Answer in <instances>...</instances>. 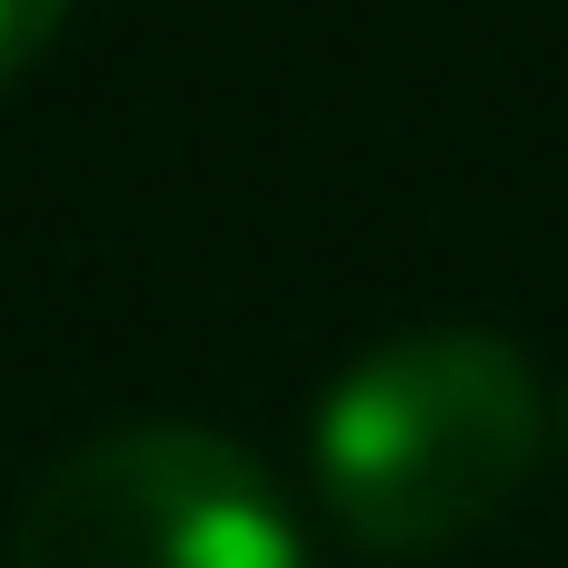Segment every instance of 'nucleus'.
<instances>
[{
    "instance_id": "f257e3e1",
    "label": "nucleus",
    "mask_w": 568,
    "mask_h": 568,
    "mask_svg": "<svg viewBox=\"0 0 568 568\" xmlns=\"http://www.w3.org/2000/svg\"><path fill=\"white\" fill-rule=\"evenodd\" d=\"M539 429V369L499 329H409L329 379L310 419V479L349 539L419 559L519 499Z\"/></svg>"
},
{
    "instance_id": "f03ea898",
    "label": "nucleus",
    "mask_w": 568,
    "mask_h": 568,
    "mask_svg": "<svg viewBox=\"0 0 568 568\" xmlns=\"http://www.w3.org/2000/svg\"><path fill=\"white\" fill-rule=\"evenodd\" d=\"M0 568H300V519L240 439L130 419L50 459Z\"/></svg>"
},
{
    "instance_id": "7ed1b4c3",
    "label": "nucleus",
    "mask_w": 568,
    "mask_h": 568,
    "mask_svg": "<svg viewBox=\"0 0 568 568\" xmlns=\"http://www.w3.org/2000/svg\"><path fill=\"white\" fill-rule=\"evenodd\" d=\"M60 20H70V0H0V90L60 40Z\"/></svg>"
},
{
    "instance_id": "20e7f679",
    "label": "nucleus",
    "mask_w": 568,
    "mask_h": 568,
    "mask_svg": "<svg viewBox=\"0 0 568 568\" xmlns=\"http://www.w3.org/2000/svg\"><path fill=\"white\" fill-rule=\"evenodd\" d=\"M559 439H568V379H559Z\"/></svg>"
}]
</instances>
